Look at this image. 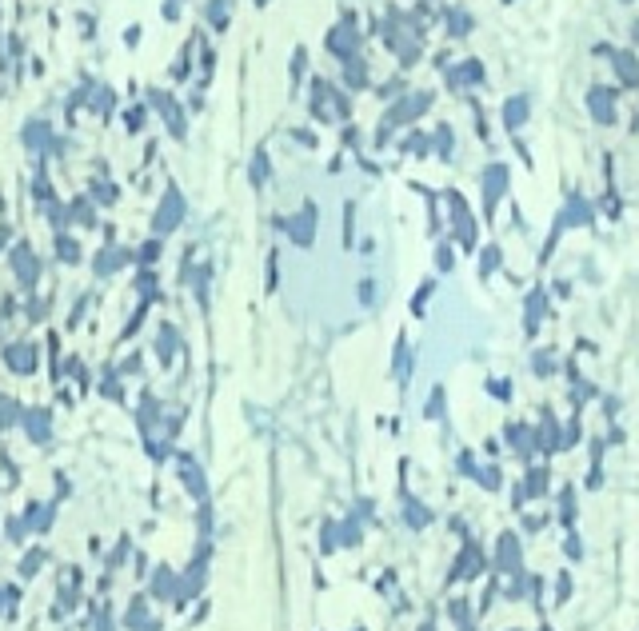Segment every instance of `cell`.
<instances>
[{"mask_svg": "<svg viewBox=\"0 0 639 631\" xmlns=\"http://www.w3.org/2000/svg\"><path fill=\"white\" fill-rule=\"evenodd\" d=\"M499 268H504V252H499V244H488L483 256H479V276H492Z\"/></svg>", "mask_w": 639, "mask_h": 631, "instance_id": "1", "label": "cell"}, {"mask_svg": "<svg viewBox=\"0 0 639 631\" xmlns=\"http://www.w3.org/2000/svg\"><path fill=\"white\" fill-rule=\"evenodd\" d=\"M527 332H536V324H540V316H543V292H527Z\"/></svg>", "mask_w": 639, "mask_h": 631, "instance_id": "2", "label": "cell"}, {"mask_svg": "<svg viewBox=\"0 0 639 631\" xmlns=\"http://www.w3.org/2000/svg\"><path fill=\"white\" fill-rule=\"evenodd\" d=\"M440 268H444V272H447V268H456V264H451V248H440Z\"/></svg>", "mask_w": 639, "mask_h": 631, "instance_id": "3", "label": "cell"}]
</instances>
